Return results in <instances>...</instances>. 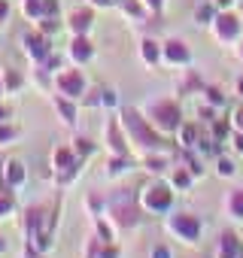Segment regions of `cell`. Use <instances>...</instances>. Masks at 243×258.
Wrapping results in <instances>:
<instances>
[{"label": "cell", "mask_w": 243, "mask_h": 258, "mask_svg": "<svg viewBox=\"0 0 243 258\" xmlns=\"http://www.w3.org/2000/svg\"><path fill=\"white\" fill-rule=\"evenodd\" d=\"M16 134H19L16 127H13L10 121H4V124H0V146H7V143H13V140H16Z\"/></svg>", "instance_id": "19"}, {"label": "cell", "mask_w": 243, "mask_h": 258, "mask_svg": "<svg viewBox=\"0 0 243 258\" xmlns=\"http://www.w3.org/2000/svg\"><path fill=\"white\" fill-rule=\"evenodd\" d=\"M234 149L243 155V131H237V137H234Z\"/></svg>", "instance_id": "36"}, {"label": "cell", "mask_w": 243, "mask_h": 258, "mask_svg": "<svg viewBox=\"0 0 243 258\" xmlns=\"http://www.w3.org/2000/svg\"><path fill=\"white\" fill-rule=\"evenodd\" d=\"M183 143H186V146H195V143H198V140H195V127H192V124H189V127H183Z\"/></svg>", "instance_id": "28"}, {"label": "cell", "mask_w": 243, "mask_h": 258, "mask_svg": "<svg viewBox=\"0 0 243 258\" xmlns=\"http://www.w3.org/2000/svg\"><path fill=\"white\" fill-rule=\"evenodd\" d=\"M140 55H143L146 64H158V61H161V46H158L155 40H143V43H140Z\"/></svg>", "instance_id": "15"}, {"label": "cell", "mask_w": 243, "mask_h": 258, "mask_svg": "<svg viewBox=\"0 0 243 258\" xmlns=\"http://www.w3.org/2000/svg\"><path fill=\"white\" fill-rule=\"evenodd\" d=\"M240 58H243V46H240Z\"/></svg>", "instance_id": "42"}, {"label": "cell", "mask_w": 243, "mask_h": 258, "mask_svg": "<svg viewBox=\"0 0 243 258\" xmlns=\"http://www.w3.org/2000/svg\"><path fill=\"white\" fill-rule=\"evenodd\" d=\"M100 258H118V249L115 246H103L100 249Z\"/></svg>", "instance_id": "32"}, {"label": "cell", "mask_w": 243, "mask_h": 258, "mask_svg": "<svg viewBox=\"0 0 243 258\" xmlns=\"http://www.w3.org/2000/svg\"><path fill=\"white\" fill-rule=\"evenodd\" d=\"M152 258H170V249L167 246H155L152 249Z\"/></svg>", "instance_id": "33"}, {"label": "cell", "mask_w": 243, "mask_h": 258, "mask_svg": "<svg viewBox=\"0 0 243 258\" xmlns=\"http://www.w3.org/2000/svg\"><path fill=\"white\" fill-rule=\"evenodd\" d=\"M192 170H183V167H176V173H173V185H179V188H189L192 185Z\"/></svg>", "instance_id": "20"}, {"label": "cell", "mask_w": 243, "mask_h": 258, "mask_svg": "<svg viewBox=\"0 0 243 258\" xmlns=\"http://www.w3.org/2000/svg\"><path fill=\"white\" fill-rule=\"evenodd\" d=\"M228 134H231V124L228 121H213V137L216 140H225Z\"/></svg>", "instance_id": "22"}, {"label": "cell", "mask_w": 243, "mask_h": 258, "mask_svg": "<svg viewBox=\"0 0 243 258\" xmlns=\"http://www.w3.org/2000/svg\"><path fill=\"white\" fill-rule=\"evenodd\" d=\"M10 115H13V112H10V106H4V103H0V124H4V121H10Z\"/></svg>", "instance_id": "35"}, {"label": "cell", "mask_w": 243, "mask_h": 258, "mask_svg": "<svg viewBox=\"0 0 243 258\" xmlns=\"http://www.w3.org/2000/svg\"><path fill=\"white\" fill-rule=\"evenodd\" d=\"M25 176H28V173H25V164H22V161H16V158L7 161L4 170H0V179H4V191L13 195V188H19V185L25 182Z\"/></svg>", "instance_id": "6"}, {"label": "cell", "mask_w": 243, "mask_h": 258, "mask_svg": "<svg viewBox=\"0 0 243 258\" xmlns=\"http://www.w3.org/2000/svg\"><path fill=\"white\" fill-rule=\"evenodd\" d=\"M55 167L61 170V179H70L79 164H76V158H73L70 149H55Z\"/></svg>", "instance_id": "12"}, {"label": "cell", "mask_w": 243, "mask_h": 258, "mask_svg": "<svg viewBox=\"0 0 243 258\" xmlns=\"http://www.w3.org/2000/svg\"><path fill=\"white\" fill-rule=\"evenodd\" d=\"M13 207H16V204H13V195H10V191H0V219H7V216L13 213Z\"/></svg>", "instance_id": "21"}, {"label": "cell", "mask_w": 243, "mask_h": 258, "mask_svg": "<svg viewBox=\"0 0 243 258\" xmlns=\"http://www.w3.org/2000/svg\"><path fill=\"white\" fill-rule=\"evenodd\" d=\"M201 19H216V13H213V7H210V4L198 7V22H201Z\"/></svg>", "instance_id": "29"}, {"label": "cell", "mask_w": 243, "mask_h": 258, "mask_svg": "<svg viewBox=\"0 0 243 258\" xmlns=\"http://www.w3.org/2000/svg\"><path fill=\"white\" fill-rule=\"evenodd\" d=\"M161 55H164L167 64H189L192 61V52H189V46L183 40H167L161 46Z\"/></svg>", "instance_id": "8"}, {"label": "cell", "mask_w": 243, "mask_h": 258, "mask_svg": "<svg viewBox=\"0 0 243 258\" xmlns=\"http://www.w3.org/2000/svg\"><path fill=\"white\" fill-rule=\"evenodd\" d=\"M10 16V0H0V22Z\"/></svg>", "instance_id": "34"}, {"label": "cell", "mask_w": 243, "mask_h": 258, "mask_svg": "<svg viewBox=\"0 0 243 258\" xmlns=\"http://www.w3.org/2000/svg\"><path fill=\"white\" fill-rule=\"evenodd\" d=\"M146 167H149L152 173H161V170L167 167V158H158V155L152 158V155H149V158H146Z\"/></svg>", "instance_id": "23"}, {"label": "cell", "mask_w": 243, "mask_h": 258, "mask_svg": "<svg viewBox=\"0 0 243 258\" xmlns=\"http://www.w3.org/2000/svg\"><path fill=\"white\" fill-rule=\"evenodd\" d=\"M0 94H4V76H0Z\"/></svg>", "instance_id": "41"}, {"label": "cell", "mask_w": 243, "mask_h": 258, "mask_svg": "<svg viewBox=\"0 0 243 258\" xmlns=\"http://www.w3.org/2000/svg\"><path fill=\"white\" fill-rule=\"evenodd\" d=\"M146 4L152 7V13H158V10H161V0H146Z\"/></svg>", "instance_id": "37"}, {"label": "cell", "mask_w": 243, "mask_h": 258, "mask_svg": "<svg viewBox=\"0 0 243 258\" xmlns=\"http://www.w3.org/2000/svg\"><path fill=\"white\" fill-rule=\"evenodd\" d=\"M170 204H173V195H170L167 185H149L143 191V207L152 210V213H167Z\"/></svg>", "instance_id": "5"}, {"label": "cell", "mask_w": 243, "mask_h": 258, "mask_svg": "<svg viewBox=\"0 0 243 258\" xmlns=\"http://www.w3.org/2000/svg\"><path fill=\"white\" fill-rule=\"evenodd\" d=\"M231 124L237 127V131H243V106H237V112H234V118H231Z\"/></svg>", "instance_id": "31"}, {"label": "cell", "mask_w": 243, "mask_h": 258, "mask_svg": "<svg viewBox=\"0 0 243 258\" xmlns=\"http://www.w3.org/2000/svg\"><path fill=\"white\" fill-rule=\"evenodd\" d=\"M25 16L31 19H49L58 13V0H25Z\"/></svg>", "instance_id": "10"}, {"label": "cell", "mask_w": 243, "mask_h": 258, "mask_svg": "<svg viewBox=\"0 0 243 258\" xmlns=\"http://www.w3.org/2000/svg\"><path fill=\"white\" fill-rule=\"evenodd\" d=\"M55 88H58V94L67 97V100H79V97L85 94V79H82L79 70H64V73L55 76Z\"/></svg>", "instance_id": "4"}, {"label": "cell", "mask_w": 243, "mask_h": 258, "mask_svg": "<svg viewBox=\"0 0 243 258\" xmlns=\"http://www.w3.org/2000/svg\"><path fill=\"white\" fill-rule=\"evenodd\" d=\"M237 91H240V97H243V76L237 79Z\"/></svg>", "instance_id": "39"}, {"label": "cell", "mask_w": 243, "mask_h": 258, "mask_svg": "<svg viewBox=\"0 0 243 258\" xmlns=\"http://www.w3.org/2000/svg\"><path fill=\"white\" fill-rule=\"evenodd\" d=\"M4 249H7V243H4V237H0V252H4Z\"/></svg>", "instance_id": "40"}, {"label": "cell", "mask_w": 243, "mask_h": 258, "mask_svg": "<svg viewBox=\"0 0 243 258\" xmlns=\"http://www.w3.org/2000/svg\"><path fill=\"white\" fill-rule=\"evenodd\" d=\"M225 207H228V213H231L234 219H243V188H234V191L228 195Z\"/></svg>", "instance_id": "16"}, {"label": "cell", "mask_w": 243, "mask_h": 258, "mask_svg": "<svg viewBox=\"0 0 243 258\" xmlns=\"http://www.w3.org/2000/svg\"><path fill=\"white\" fill-rule=\"evenodd\" d=\"M216 167H219V176H234V164H231L228 158H219Z\"/></svg>", "instance_id": "26"}, {"label": "cell", "mask_w": 243, "mask_h": 258, "mask_svg": "<svg viewBox=\"0 0 243 258\" xmlns=\"http://www.w3.org/2000/svg\"><path fill=\"white\" fill-rule=\"evenodd\" d=\"M213 25H216V37H219V40H237V34H240V19L231 16V13L216 16Z\"/></svg>", "instance_id": "9"}, {"label": "cell", "mask_w": 243, "mask_h": 258, "mask_svg": "<svg viewBox=\"0 0 243 258\" xmlns=\"http://www.w3.org/2000/svg\"><path fill=\"white\" fill-rule=\"evenodd\" d=\"M55 106L61 109V115H64V121H67V124H73V121H76V106H73L67 97H55Z\"/></svg>", "instance_id": "18"}, {"label": "cell", "mask_w": 243, "mask_h": 258, "mask_svg": "<svg viewBox=\"0 0 243 258\" xmlns=\"http://www.w3.org/2000/svg\"><path fill=\"white\" fill-rule=\"evenodd\" d=\"M207 100H210L213 106H222V103H225V94H222L219 88H207Z\"/></svg>", "instance_id": "25"}, {"label": "cell", "mask_w": 243, "mask_h": 258, "mask_svg": "<svg viewBox=\"0 0 243 258\" xmlns=\"http://www.w3.org/2000/svg\"><path fill=\"white\" fill-rule=\"evenodd\" d=\"M94 7H109V4H115V0H91Z\"/></svg>", "instance_id": "38"}, {"label": "cell", "mask_w": 243, "mask_h": 258, "mask_svg": "<svg viewBox=\"0 0 243 258\" xmlns=\"http://www.w3.org/2000/svg\"><path fill=\"white\" fill-rule=\"evenodd\" d=\"M243 249H240V240L234 234H222V243H219V258H240Z\"/></svg>", "instance_id": "14"}, {"label": "cell", "mask_w": 243, "mask_h": 258, "mask_svg": "<svg viewBox=\"0 0 243 258\" xmlns=\"http://www.w3.org/2000/svg\"><path fill=\"white\" fill-rule=\"evenodd\" d=\"M91 55H94V49L85 40V34H73V40H70V58L76 64H85V61H91Z\"/></svg>", "instance_id": "11"}, {"label": "cell", "mask_w": 243, "mask_h": 258, "mask_svg": "<svg viewBox=\"0 0 243 258\" xmlns=\"http://www.w3.org/2000/svg\"><path fill=\"white\" fill-rule=\"evenodd\" d=\"M19 85H22V76L10 70V73L4 76V88H7V91H13V88H19Z\"/></svg>", "instance_id": "24"}, {"label": "cell", "mask_w": 243, "mask_h": 258, "mask_svg": "<svg viewBox=\"0 0 243 258\" xmlns=\"http://www.w3.org/2000/svg\"><path fill=\"white\" fill-rule=\"evenodd\" d=\"M122 121H125L131 140H134V143H140L143 149H161V146H164V140L152 131L149 118H143L137 109H125V112H122Z\"/></svg>", "instance_id": "1"}, {"label": "cell", "mask_w": 243, "mask_h": 258, "mask_svg": "<svg viewBox=\"0 0 243 258\" xmlns=\"http://www.w3.org/2000/svg\"><path fill=\"white\" fill-rule=\"evenodd\" d=\"M100 103H103V106H115V91H109V88L100 91Z\"/></svg>", "instance_id": "30"}, {"label": "cell", "mask_w": 243, "mask_h": 258, "mask_svg": "<svg viewBox=\"0 0 243 258\" xmlns=\"http://www.w3.org/2000/svg\"><path fill=\"white\" fill-rule=\"evenodd\" d=\"M179 118H183V112L173 100H155L149 106V124H155L158 131H176Z\"/></svg>", "instance_id": "2"}, {"label": "cell", "mask_w": 243, "mask_h": 258, "mask_svg": "<svg viewBox=\"0 0 243 258\" xmlns=\"http://www.w3.org/2000/svg\"><path fill=\"white\" fill-rule=\"evenodd\" d=\"M109 143H112V152L115 155H128V146H125V140L118 137V124L115 121H109Z\"/></svg>", "instance_id": "17"}, {"label": "cell", "mask_w": 243, "mask_h": 258, "mask_svg": "<svg viewBox=\"0 0 243 258\" xmlns=\"http://www.w3.org/2000/svg\"><path fill=\"white\" fill-rule=\"evenodd\" d=\"M22 43H25V52L34 58V61H43L52 49H49V37L46 34H25L22 37Z\"/></svg>", "instance_id": "7"}, {"label": "cell", "mask_w": 243, "mask_h": 258, "mask_svg": "<svg viewBox=\"0 0 243 258\" xmlns=\"http://www.w3.org/2000/svg\"><path fill=\"white\" fill-rule=\"evenodd\" d=\"M167 228H170L179 240H186V243H195V240L201 237V219L192 216V213H176V216H170V219H167Z\"/></svg>", "instance_id": "3"}, {"label": "cell", "mask_w": 243, "mask_h": 258, "mask_svg": "<svg viewBox=\"0 0 243 258\" xmlns=\"http://www.w3.org/2000/svg\"><path fill=\"white\" fill-rule=\"evenodd\" d=\"M67 25H70L73 34H88V28H91V13H88V10H73Z\"/></svg>", "instance_id": "13"}, {"label": "cell", "mask_w": 243, "mask_h": 258, "mask_svg": "<svg viewBox=\"0 0 243 258\" xmlns=\"http://www.w3.org/2000/svg\"><path fill=\"white\" fill-rule=\"evenodd\" d=\"M91 149H94V146H91V140H76V146H73V152H76V155H88Z\"/></svg>", "instance_id": "27"}]
</instances>
